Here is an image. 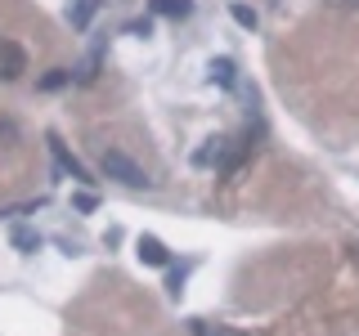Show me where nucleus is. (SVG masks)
<instances>
[{
    "mask_svg": "<svg viewBox=\"0 0 359 336\" xmlns=\"http://www.w3.org/2000/svg\"><path fill=\"white\" fill-rule=\"evenodd\" d=\"M130 36H153V22H149V18H140V22H130Z\"/></svg>",
    "mask_w": 359,
    "mask_h": 336,
    "instance_id": "15",
    "label": "nucleus"
},
{
    "mask_svg": "<svg viewBox=\"0 0 359 336\" xmlns=\"http://www.w3.org/2000/svg\"><path fill=\"white\" fill-rule=\"evenodd\" d=\"M153 5V14H162V18H189L194 14V0H149Z\"/></svg>",
    "mask_w": 359,
    "mask_h": 336,
    "instance_id": "6",
    "label": "nucleus"
},
{
    "mask_svg": "<svg viewBox=\"0 0 359 336\" xmlns=\"http://www.w3.org/2000/svg\"><path fill=\"white\" fill-rule=\"evenodd\" d=\"M224 144H229V139H207V148H198V153H194V162H198V166L220 162V157H224Z\"/></svg>",
    "mask_w": 359,
    "mask_h": 336,
    "instance_id": "9",
    "label": "nucleus"
},
{
    "mask_svg": "<svg viewBox=\"0 0 359 336\" xmlns=\"http://www.w3.org/2000/svg\"><path fill=\"white\" fill-rule=\"evenodd\" d=\"M45 144H50V153H54V162H59V171L63 175H72V179H81V184H90V171L81 162H76L72 153H67V144L59 139V134H45Z\"/></svg>",
    "mask_w": 359,
    "mask_h": 336,
    "instance_id": "3",
    "label": "nucleus"
},
{
    "mask_svg": "<svg viewBox=\"0 0 359 336\" xmlns=\"http://www.w3.org/2000/svg\"><path fill=\"white\" fill-rule=\"evenodd\" d=\"M9 242H14V251H22V255L41 251V233L27 229V224H14V229H9Z\"/></svg>",
    "mask_w": 359,
    "mask_h": 336,
    "instance_id": "5",
    "label": "nucleus"
},
{
    "mask_svg": "<svg viewBox=\"0 0 359 336\" xmlns=\"http://www.w3.org/2000/svg\"><path fill=\"white\" fill-rule=\"evenodd\" d=\"M229 18L238 22V27H247V31H256V22H261V18H256V9H247V5H229Z\"/></svg>",
    "mask_w": 359,
    "mask_h": 336,
    "instance_id": "11",
    "label": "nucleus"
},
{
    "mask_svg": "<svg viewBox=\"0 0 359 336\" xmlns=\"http://www.w3.org/2000/svg\"><path fill=\"white\" fill-rule=\"evenodd\" d=\"M95 67H99V54H90V59H86L81 67H76L72 76H76V81H81V85H90V81H95Z\"/></svg>",
    "mask_w": 359,
    "mask_h": 336,
    "instance_id": "12",
    "label": "nucleus"
},
{
    "mask_svg": "<svg viewBox=\"0 0 359 336\" xmlns=\"http://www.w3.org/2000/svg\"><path fill=\"white\" fill-rule=\"evenodd\" d=\"M99 166H104L108 179H117V184H126V188H149V184H153L149 171H144V166H135L130 157L117 153V148H108L104 157H99Z\"/></svg>",
    "mask_w": 359,
    "mask_h": 336,
    "instance_id": "1",
    "label": "nucleus"
},
{
    "mask_svg": "<svg viewBox=\"0 0 359 336\" xmlns=\"http://www.w3.org/2000/svg\"><path fill=\"white\" fill-rule=\"evenodd\" d=\"M207 336H243V332H233V328H216V332H207Z\"/></svg>",
    "mask_w": 359,
    "mask_h": 336,
    "instance_id": "16",
    "label": "nucleus"
},
{
    "mask_svg": "<svg viewBox=\"0 0 359 336\" xmlns=\"http://www.w3.org/2000/svg\"><path fill=\"white\" fill-rule=\"evenodd\" d=\"M207 72H211V81H220V85H233V81H238V76H233V59H211Z\"/></svg>",
    "mask_w": 359,
    "mask_h": 336,
    "instance_id": "10",
    "label": "nucleus"
},
{
    "mask_svg": "<svg viewBox=\"0 0 359 336\" xmlns=\"http://www.w3.org/2000/svg\"><path fill=\"white\" fill-rule=\"evenodd\" d=\"M135 255H140L144 265H153V269H166V265H171V251H166V242L153 238V233H140V242H135Z\"/></svg>",
    "mask_w": 359,
    "mask_h": 336,
    "instance_id": "4",
    "label": "nucleus"
},
{
    "mask_svg": "<svg viewBox=\"0 0 359 336\" xmlns=\"http://www.w3.org/2000/svg\"><path fill=\"white\" fill-rule=\"evenodd\" d=\"M27 72V54L14 41H0V81H18Z\"/></svg>",
    "mask_w": 359,
    "mask_h": 336,
    "instance_id": "2",
    "label": "nucleus"
},
{
    "mask_svg": "<svg viewBox=\"0 0 359 336\" xmlns=\"http://www.w3.org/2000/svg\"><path fill=\"white\" fill-rule=\"evenodd\" d=\"M184 274H189V265L171 269V278H166V291H171V296H180V291H184Z\"/></svg>",
    "mask_w": 359,
    "mask_h": 336,
    "instance_id": "13",
    "label": "nucleus"
},
{
    "mask_svg": "<svg viewBox=\"0 0 359 336\" xmlns=\"http://www.w3.org/2000/svg\"><path fill=\"white\" fill-rule=\"evenodd\" d=\"M99 0H72V9H67V18H72V27H86L90 18H95Z\"/></svg>",
    "mask_w": 359,
    "mask_h": 336,
    "instance_id": "7",
    "label": "nucleus"
},
{
    "mask_svg": "<svg viewBox=\"0 0 359 336\" xmlns=\"http://www.w3.org/2000/svg\"><path fill=\"white\" fill-rule=\"evenodd\" d=\"M72 81H76V76L67 72V67H50V72H45L36 85H41V90H63V85H72Z\"/></svg>",
    "mask_w": 359,
    "mask_h": 336,
    "instance_id": "8",
    "label": "nucleus"
},
{
    "mask_svg": "<svg viewBox=\"0 0 359 336\" xmlns=\"http://www.w3.org/2000/svg\"><path fill=\"white\" fill-rule=\"evenodd\" d=\"M72 206H76V211H95L99 202H95V193H76V197H72Z\"/></svg>",
    "mask_w": 359,
    "mask_h": 336,
    "instance_id": "14",
    "label": "nucleus"
},
{
    "mask_svg": "<svg viewBox=\"0 0 359 336\" xmlns=\"http://www.w3.org/2000/svg\"><path fill=\"white\" fill-rule=\"evenodd\" d=\"M332 5H359V0H332Z\"/></svg>",
    "mask_w": 359,
    "mask_h": 336,
    "instance_id": "17",
    "label": "nucleus"
}]
</instances>
